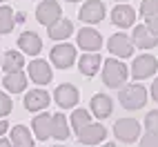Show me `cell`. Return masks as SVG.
Listing matches in <instances>:
<instances>
[{"instance_id":"obj_25","label":"cell","mask_w":158,"mask_h":147,"mask_svg":"<svg viewBox=\"0 0 158 147\" xmlns=\"http://www.w3.org/2000/svg\"><path fill=\"white\" fill-rule=\"evenodd\" d=\"M14 9L11 7H0V34H9L14 29Z\"/></svg>"},{"instance_id":"obj_29","label":"cell","mask_w":158,"mask_h":147,"mask_svg":"<svg viewBox=\"0 0 158 147\" xmlns=\"http://www.w3.org/2000/svg\"><path fill=\"white\" fill-rule=\"evenodd\" d=\"M11 107H14L11 98H9L5 91H0V118H2V116H7V114L11 111Z\"/></svg>"},{"instance_id":"obj_16","label":"cell","mask_w":158,"mask_h":147,"mask_svg":"<svg viewBox=\"0 0 158 147\" xmlns=\"http://www.w3.org/2000/svg\"><path fill=\"white\" fill-rule=\"evenodd\" d=\"M49 105V94L45 89H31L25 96V109L29 111H40Z\"/></svg>"},{"instance_id":"obj_11","label":"cell","mask_w":158,"mask_h":147,"mask_svg":"<svg viewBox=\"0 0 158 147\" xmlns=\"http://www.w3.org/2000/svg\"><path fill=\"white\" fill-rule=\"evenodd\" d=\"M136 20V9H131L129 5H116L111 9V23L116 27H131Z\"/></svg>"},{"instance_id":"obj_17","label":"cell","mask_w":158,"mask_h":147,"mask_svg":"<svg viewBox=\"0 0 158 147\" xmlns=\"http://www.w3.org/2000/svg\"><path fill=\"white\" fill-rule=\"evenodd\" d=\"M114 109V103L109 96H105V94H96V96L91 98V111L96 118H107Z\"/></svg>"},{"instance_id":"obj_4","label":"cell","mask_w":158,"mask_h":147,"mask_svg":"<svg viewBox=\"0 0 158 147\" xmlns=\"http://www.w3.org/2000/svg\"><path fill=\"white\" fill-rule=\"evenodd\" d=\"M114 134L123 143H134L140 136V123L136 118H120L114 125Z\"/></svg>"},{"instance_id":"obj_2","label":"cell","mask_w":158,"mask_h":147,"mask_svg":"<svg viewBox=\"0 0 158 147\" xmlns=\"http://www.w3.org/2000/svg\"><path fill=\"white\" fill-rule=\"evenodd\" d=\"M147 103V89L143 85H127L120 89V105L125 109H140Z\"/></svg>"},{"instance_id":"obj_30","label":"cell","mask_w":158,"mask_h":147,"mask_svg":"<svg viewBox=\"0 0 158 147\" xmlns=\"http://www.w3.org/2000/svg\"><path fill=\"white\" fill-rule=\"evenodd\" d=\"M145 27H147V31H149L152 36H156V38H158V14L147 16V18H145Z\"/></svg>"},{"instance_id":"obj_1","label":"cell","mask_w":158,"mask_h":147,"mask_svg":"<svg viewBox=\"0 0 158 147\" xmlns=\"http://www.w3.org/2000/svg\"><path fill=\"white\" fill-rule=\"evenodd\" d=\"M127 65H123L120 60L116 58H109L102 62V80L105 85L111 87V89H120L125 85V80H127Z\"/></svg>"},{"instance_id":"obj_20","label":"cell","mask_w":158,"mask_h":147,"mask_svg":"<svg viewBox=\"0 0 158 147\" xmlns=\"http://www.w3.org/2000/svg\"><path fill=\"white\" fill-rule=\"evenodd\" d=\"M73 34V25H71V20L67 18H60L58 23H54L49 27V38L51 40H65Z\"/></svg>"},{"instance_id":"obj_22","label":"cell","mask_w":158,"mask_h":147,"mask_svg":"<svg viewBox=\"0 0 158 147\" xmlns=\"http://www.w3.org/2000/svg\"><path fill=\"white\" fill-rule=\"evenodd\" d=\"M51 138H58V141L69 138V125H67L65 114H54L51 116Z\"/></svg>"},{"instance_id":"obj_13","label":"cell","mask_w":158,"mask_h":147,"mask_svg":"<svg viewBox=\"0 0 158 147\" xmlns=\"http://www.w3.org/2000/svg\"><path fill=\"white\" fill-rule=\"evenodd\" d=\"M29 78L34 82H38V85H47V82H51V67L47 65V60L29 62Z\"/></svg>"},{"instance_id":"obj_15","label":"cell","mask_w":158,"mask_h":147,"mask_svg":"<svg viewBox=\"0 0 158 147\" xmlns=\"http://www.w3.org/2000/svg\"><path fill=\"white\" fill-rule=\"evenodd\" d=\"M18 47L29 56H38L40 49H43V40H40V36L34 34V31H25V34H20V38H18Z\"/></svg>"},{"instance_id":"obj_12","label":"cell","mask_w":158,"mask_h":147,"mask_svg":"<svg viewBox=\"0 0 158 147\" xmlns=\"http://www.w3.org/2000/svg\"><path fill=\"white\" fill-rule=\"evenodd\" d=\"M54 98H56V103L60 105L62 109H69V107H73V105L78 103V89L73 87V85H60V87H56V91H54Z\"/></svg>"},{"instance_id":"obj_28","label":"cell","mask_w":158,"mask_h":147,"mask_svg":"<svg viewBox=\"0 0 158 147\" xmlns=\"http://www.w3.org/2000/svg\"><path fill=\"white\" fill-rule=\"evenodd\" d=\"M158 14V0H143L140 2V16H154Z\"/></svg>"},{"instance_id":"obj_7","label":"cell","mask_w":158,"mask_h":147,"mask_svg":"<svg viewBox=\"0 0 158 147\" xmlns=\"http://www.w3.org/2000/svg\"><path fill=\"white\" fill-rule=\"evenodd\" d=\"M78 18L82 20V23H87V25L100 23V20L105 18V5H102V0H87V2L80 7Z\"/></svg>"},{"instance_id":"obj_23","label":"cell","mask_w":158,"mask_h":147,"mask_svg":"<svg viewBox=\"0 0 158 147\" xmlns=\"http://www.w3.org/2000/svg\"><path fill=\"white\" fill-rule=\"evenodd\" d=\"M34 134L40 141H47L51 136V116L49 114H38L34 118Z\"/></svg>"},{"instance_id":"obj_26","label":"cell","mask_w":158,"mask_h":147,"mask_svg":"<svg viewBox=\"0 0 158 147\" xmlns=\"http://www.w3.org/2000/svg\"><path fill=\"white\" fill-rule=\"evenodd\" d=\"M89 123H91V116H89L87 109H76L71 114V125H73V129H76V132H80L82 127H87Z\"/></svg>"},{"instance_id":"obj_14","label":"cell","mask_w":158,"mask_h":147,"mask_svg":"<svg viewBox=\"0 0 158 147\" xmlns=\"http://www.w3.org/2000/svg\"><path fill=\"white\" fill-rule=\"evenodd\" d=\"M131 45L140 47V49H152V47L158 45V38L152 36L145 25H136V29L131 31Z\"/></svg>"},{"instance_id":"obj_24","label":"cell","mask_w":158,"mask_h":147,"mask_svg":"<svg viewBox=\"0 0 158 147\" xmlns=\"http://www.w3.org/2000/svg\"><path fill=\"white\" fill-rule=\"evenodd\" d=\"M11 145L14 147H34V138H31V134L25 125H16L11 129Z\"/></svg>"},{"instance_id":"obj_36","label":"cell","mask_w":158,"mask_h":147,"mask_svg":"<svg viewBox=\"0 0 158 147\" xmlns=\"http://www.w3.org/2000/svg\"><path fill=\"white\" fill-rule=\"evenodd\" d=\"M67 2H78V0H67Z\"/></svg>"},{"instance_id":"obj_18","label":"cell","mask_w":158,"mask_h":147,"mask_svg":"<svg viewBox=\"0 0 158 147\" xmlns=\"http://www.w3.org/2000/svg\"><path fill=\"white\" fill-rule=\"evenodd\" d=\"M25 65V58L20 51H7V54L0 58V67H2L7 74H14V71H23Z\"/></svg>"},{"instance_id":"obj_27","label":"cell","mask_w":158,"mask_h":147,"mask_svg":"<svg viewBox=\"0 0 158 147\" xmlns=\"http://www.w3.org/2000/svg\"><path fill=\"white\" fill-rule=\"evenodd\" d=\"M145 129H147V134H158V109L149 111L145 116Z\"/></svg>"},{"instance_id":"obj_3","label":"cell","mask_w":158,"mask_h":147,"mask_svg":"<svg viewBox=\"0 0 158 147\" xmlns=\"http://www.w3.org/2000/svg\"><path fill=\"white\" fill-rule=\"evenodd\" d=\"M156 69H158V60L152 54H143V56H138L131 62V76H134V80L149 78V76L156 74Z\"/></svg>"},{"instance_id":"obj_38","label":"cell","mask_w":158,"mask_h":147,"mask_svg":"<svg viewBox=\"0 0 158 147\" xmlns=\"http://www.w3.org/2000/svg\"><path fill=\"white\" fill-rule=\"evenodd\" d=\"M58 147H60V145H58Z\"/></svg>"},{"instance_id":"obj_9","label":"cell","mask_w":158,"mask_h":147,"mask_svg":"<svg viewBox=\"0 0 158 147\" xmlns=\"http://www.w3.org/2000/svg\"><path fill=\"white\" fill-rule=\"evenodd\" d=\"M107 49L111 51L114 56L118 58H129L134 54V45H131V38L125 36V34H114L107 43Z\"/></svg>"},{"instance_id":"obj_37","label":"cell","mask_w":158,"mask_h":147,"mask_svg":"<svg viewBox=\"0 0 158 147\" xmlns=\"http://www.w3.org/2000/svg\"><path fill=\"white\" fill-rule=\"evenodd\" d=\"M0 2H7V0H0Z\"/></svg>"},{"instance_id":"obj_33","label":"cell","mask_w":158,"mask_h":147,"mask_svg":"<svg viewBox=\"0 0 158 147\" xmlns=\"http://www.w3.org/2000/svg\"><path fill=\"white\" fill-rule=\"evenodd\" d=\"M7 127H9V125H7V120H2V118H0V136H2V134L7 132Z\"/></svg>"},{"instance_id":"obj_8","label":"cell","mask_w":158,"mask_h":147,"mask_svg":"<svg viewBox=\"0 0 158 147\" xmlns=\"http://www.w3.org/2000/svg\"><path fill=\"white\" fill-rule=\"evenodd\" d=\"M76 134H78V141L82 145H98L100 141H105L107 129H105V125H100V123H89L87 127H82Z\"/></svg>"},{"instance_id":"obj_19","label":"cell","mask_w":158,"mask_h":147,"mask_svg":"<svg viewBox=\"0 0 158 147\" xmlns=\"http://www.w3.org/2000/svg\"><path fill=\"white\" fill-rule=\"evenodd\" d=\"M2 85L7 91H11V94H20V91H25L27 87V76L23 71H14V74H7L5 80H2Z\"/></svg>"},{"instance_id":"obj_34","label":"cell","mask_w":158,"mask_h":147,"mask_svg":"<svg viewBox=\"0 0 158 147\" xmlns=\"http://www.w3.org/2000/svg\"><path fill=\"white\" fill-rule=\"evenodd\" d=\"M0 147H14L11 141H7V138H0Z\"/></svg>"},{"instance_id":"obj_5","label":"cell","mask_w":158,"mask_h":147,"mask_svg":"<svg viewBox=\"0 0 158 147\" xmlns=\"http://www.w3.org/2000/svg\"><path fill=\"white\" fill-rule=\"evenodd\" d=\"M36 18H38L40 25L51 27L54 23H58L62 18V9H60V5L56 0H43V2L38 5V9H36Z\"/></svg>"},{"instance_id":"obj_32","label":"cell","mask_w":158,"mask_h":147,"mask_svg":"<svg viewBox=\"0 0 158 147\" xmlns=\"http://www.w3.org/2000/svg\"><path fill=\"white\" fill-rule=\"evenodd\" d=\"M152 96H154V100L158 103V78L152 82Z\"/></svg>"},{"instance_id":"obj_10","label":"cell","mask_w":158,"mask_h":147,"mask_svg":"<svg viewBox=\"0 0 158 147\" xmlns=\"http://www.w3.org/2000/svg\"><path fill=\"white\" fill-rule=\"evenodd\" d=\"M78 47H82L87 54H96V51L102 47V38H100V34L96 29L85 27V29L78 31Z\"/></svg>"},{"instance_id":"obj_31","label":"cell","mask_w":158,"mask_h":147,"mask_svg":"<svg viewBox=\"0 0 158 147\" xmlns=\"http://www.w3.org/2000/svg\"><path fill=\"white\" fill-rule=\"evenodd\" d=\"M140 147H158V134H147V136H143Z\"/></svg>"},{"instance_id":"obj_6","label":"cell","mask_w":158,"mask_h":147,"mask_svg":"<svg viewBox=\"0 0 158 147\" xmlns=\"http://www.w3.org/2000/svg\"><path fill=\"white\" fill-rule=\"evenodd\" d=\"M76 60V47L69 45V43H60L51 49V62L58 67V69H67L73 65Z\"/></svg>"},{"instance_id":"obj_35","label":"cell","mask_w":158,"mask_h":147,"mask_svg":"<svg viewBox=\"0 0 158 147\" xmlns=\"http://www.w3.org/2000/svg\"><path fill=\"white\" fill-rule=\"evenodd\" d=\"M102 147H116V145H114V143H105Z\"/></svg>"},{"instance_id":"obj_21","label":"cell","mask_w":158,"mask_h":147,"mask_svg":"<svg viewBox=\"0 0 158 147\" xmlns=\"http://www.w3.org/2000/svg\"><path fill=\"white\" fill-rule=\"evenodd\" d=\"M100 65H102V60H100L98 54H85L78 60V69H80L82 76H94L100 69Z\"/></svg>"}]
</instances>
